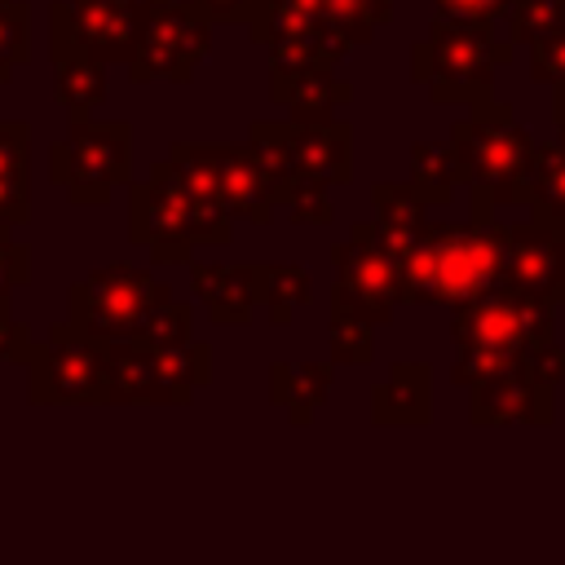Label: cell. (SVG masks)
Returning a JSON list of instances; mask_svg holds the SVG:
<instances>
[{
	"mask_svg": "<svg viewBox=\"0 0 565 565\" xmlns=\"http://www.w3.org/2000/svg\"><path fill=\"white\" fill-rule=\"evenodd\" d=\"M503 282V225L494 216L428 221L402 260V305H463Z\"/></svg>",
	"mask_w": 565,
	"mask_h": 565,
	"instance_id": "6da1fadb",
	"label": "cell"
},
{
	"mask_svg": "<svg viewBox=\"0 0 565 565\" xmlns=\"http://www.w3.org/2000/svg\"><path fill=\"white\" fill-rule=\"evenodd\" d=\"M552 309H556L552 300L516 291V287H494L477 300L455 305V318H450V340H455L450 380L468 388L472 380L556 344Z\"/></svg>",
	"mask_w": 565,
	"mask_h": 565,
	"instance_id": "7a4b0ae2",
	"label": "cell"
},
{
	"mask_svg": "<svg viewBox=\"0 0 565 565\" xmlns=\"http://www.w3.org/2000/svg\"><path fill=\"white\" fill-rule=\"evenodd\" d=\"M128 238L150 247L154 265H190L194 243L225 247L234 238V216L221 203L199 199L181 172L159 159L141 181H128Z\"/></svg>",
	"mask_w": 565,
	"mask_h": 565,
	"instance_id": "3957f363",
	"label": "cell"
},
{
	"mask_svg": "<svg viewBox=\"0 0 565 565\" xmlns=\"http://www.w3.org/2000/svg\"><path fill=\"white\" fill-rule=\"evenodd\" d=\"M534 137L516 124L512 106L481 97L468 119L450 128L455 177L472 190V216H494V207H525V168Z\"/></svg>",
	"mask_w": 565,
	"mask_h": 565,
	"instance_id": "277c9868",
	"label": "cell"
},
{
	"mask_svg": "<svg viewBox=\"0 0 565 565\" xmlns=\"http://www.w3.org/2000/svg\"><path fill=\"white\" fill-rule=\"evenodd\" d=\"M512 57V44L486 22L433 18L428 35L411 44V79L428 88L433 102H481L494 97V71Z\"/></svg>",
	"mask_w": 565,
	"mask_h": 565,
	"instance_id": "5b68a950",
	"label": "cell"
},
{
	"mask_svg": "<svg viewBox=\"0 0 565 565\" xmlns=\"http://www.w3.org/2000/svg\"><path fill=\"white\" fill-rule=\"evenodd\" d=\"M132 124L128 119H66V137L49 150V181L79 207L110 203L115 185L132 181Z\"/></svg>",
	"mask_w": 565,
	"mask_h": 565,
	"instance_id": "8992f818",
	"label": "cell"
},
{
	"mask_svg": "<svg viewBox=\"0 0 565 565\" xmlns=\"http://www.w3.org/2000/svg\"><path fill=\"white\" fill-rule=\"evenodd\" d=\"M31 406H102L106 402V344L71 322H53L26 362Z\"/></svg>",
	"mask_w": 565,
	"mask_h": 565,
	"instance_id": "52a82bcc",
	"label": "cell"
},
{
	"mask_svg": "<svg viewBox=\"0 0 565 565\" xmlns=\"http://www.w3.org/2000/svg\"><path fill=\"white\" fill-rule=\"evenodd\" d=\"M168 287L128 260H110L102 269H93L84 282H75L66 291V322L79 327L84 335L115 344V340H132L141 327V313L163 296Z\"/></svg>",
	"mask_w": 565,
	"mask_h": 565,
	"instance_id": "ba28073f",
	"label": "cell"
},
{
	"mask_svg": "<svg viewBox=\"0 0 565 565\" xmlns=\"http://www.w3.org/2000/svg\"><path fill=\"white\" fill-rule=\"evenodd\" d=\"M331 309L358 313L375 327L393 322L402 305V260L375 238V221H358L344 243H331Z\"/></svg>",
	"mask_w": 565,
	"mask_h": 565,
	"instance_id": "9c48e42d",
	"label": "cell"
},
{
	"mask_svg": "<svg viewBox=\"0 0 565 565\" xmlns=\"http://www.w3.org/2000/svg\"><path fill=\"white\" fill-rule=\"evenodd\" d=\"M212 49V22L190 0H150L141 9V40L128 57L132 84H190Z\"/></svg>",
	"mask_w": 565,
	"mask_h": 565,
	"instance_id": "30bf717a",
	"label": "cell"
},
{
	"mask_svg": "<svg viewBox=\"0 0 565 565\" xmlns=\"http://www.w3.org/2000/svg\"><path fill=\"white\" fill-rule=\"evenodd\" d=\"M565 380V349L547 344L521 362H508L481 380L468 384L472 402L468 415L472 424L490 428V424H552V388Z\"/></svg>",
	"mask_w": 565,
	"mask_h": 565,
	"instance_id": "8fae6325",
	"label": "cell"
},
{
	"mask_svg": "<svg viewBox=\"0 0 565 565\" xmlns=\"http://www.w3.org/2000/svg\"><path fill=\"white\" fill-rule=\"evenodd\" d=\"M552 305H565V225L530 216L503 225V282Z\"/></svg>",
	"mask_w": 565,
	"mask_h": 565,
	"instance_id": "7c38bea8",
	"label": "cell"
},
{
	"mask_svg": "<svg viewBox=\"0 0 565 565\" xmlns=\"http://www.w3.org/2000/svg\"><path fill=\"white\" fill-rule=\"evenodd\" d=\"M247 35L265 49L309 53L322 62H340L353 49V40L322 13L318 0H260V9L247 22Z\"/></svg>",
	"mask_w": 565,
	"mask_h": 565,
	"instance_id": "4fadbf2b",
	"label": "cell"
},
{
	"mask_svg": "<svg viewBox=\"0 0 565 565\" xmlns=\"http://www.w3.org/2000/svg\"><path fill=\"white\" fill-rule=\"evenodd\" d=\"M331 66L309 53L269 49V97L287 106V119H335V106L353 102V88Z\"/></svg>",
	"mask_w": 565,
	"mask_h": 565,
	"instance_id": "5bb4252c",
	"label": "cell"
},
{
	"mask_svg": "<svg viewBox=\"0 0 565 565\" xmlns=\"http://www.w3.org/2000/svg\"><path fill=\"white\" fill-rule=\"evenodd\" d=\"M49 62H53V97L66 119H88L106 102V62H97L71 31L66 4H49Z\"/></svg>",
	"mask_w": 565,
	"mask_h": 565,
	"instance_id": "9a60e30c",
	"label": "cell"
},
{
	"mask_svg": "<svg viewBox=\"0 0 565 565\" xmlns=\"http://www.w3.org/2000/svg\"><path fill=\"white\" fill-rule=\"evenodd\" d=\"M287 146L300 181L327 190L353 181V128L344 119H287Z\"/></svg>",
	"mask_w": 565,
	"mask_h": 565,
	"instance_id": "2e32d148",
	"label": "cell"
},
{
	"mask_svg": "<svg viewBox=\"0 0 565 565\" xmlns=\"http://www.w3.org/2000/svg\"><path fill=\"white\" fill-rule=\"evenodd\" d=\"M203 159H207L216 199L225 203L230 216H243L252 225L274 221L278 199H274V190H269V181H265V172L247 146H203Z\"/></svg>",
	"mask_w": 565,
	"mask_h": 565,
	"instance_id": "e0dca14e",
	"label": "cell"
},
{
	"mask_svg": "<svg viewBox=\"0 0 565 565\" xmlns=\"http://www.w3.org/2000/svg\"><path fill=\"white\" fill-rule=\"evenodd\" d=\"M75 40L106 66H128L141 40V9L119 0H62Z\"/></svg>",
	"mask_w": 565,
	"mask_h": 565,
	"instance_id": "ac0fdd59",
	"label": "cell"
},
{
	"mask_svg": "<svg viewBox=\"0 0 565 565\" xmlns=\"http://www.w3.org/2000/svg\"><path fill=\"white\" fill-rule=\"evenodd\" d=\"M190 287H194L199 305L212 313V322H221V327L252 322V313L260 305L256 260H247V265H203V260H190Z\"/></svg>",
	"mask_w": 565,
	"mask_h": 565,
	"instance_id": "d6986e66",
	"label": "cell"
},
{
	"mask_svg": "<svg viewBox=\"0 0 565 565\" xmlns=\"http://www.w3.org/2000/svg\"><path fill=\"white\" fill-rule=\"evenodd\" d=\"M102 406H172V393L159 380L150 344L141 340L106 344V402Z\"/></svg>",
	"mask_w": 565,
	"mask_h": 565,
	"instance_id": "ffe728a7",
	"label": "cell"
},
{
	"mask_svg": "<svg viewBox=\"0 0 565 565\" xmlns=\"http://www.w3.org/2000/svg\"><path fill=\"white\" fill-rule=\"evenodd\" d=\"M433 419V366L428 362H393L388 380L371 388V424H406L419 428Z\"/></svg>",
	"mask_w": 565,
	"mask_h": 565,
	"instance_id": "44dd1931",
	"label": "cell"
},
{
	"mask_svg": "<svg viewBox=\"0 0 565 565\" xmlns=\"http://www.w3.org/2000/svg\"><path fill=\"white\" fill-rule=\"evenodd\" d=\"M31 221V124L0 119V230Z\"/></svg>",
	"mask_w": 565,
	"mask_h": 565,
	"instance_id": "7402d4cb",
	"label": "cell"
},
{
	"mask_svg": "<svg viewBox=\"0 0 565 565\" xmlns=\"http://www.w3.org/2000/svg\"><path fill=\"white\" fill-rule=\"evenodd\" d=\"M371 207H375V238L397 256L406 260V252L415 247L419 230L428 225V203L411 190V181H375L371 185Z\"/></svg>",
	"mask_w": 565,
	"mask_h": 565,
	"instance_id": "603a6c76",
	"label": "cell"
},
{
	"mask_svg": "<svg viewBox=\"0 0 565 565\" xmlns=\"http://www.w3.org/2000/svg\"><path fill=\"white\" fill-rule=\"evenodd\" d=\"M331 371L335 362H274L269 366V402L287 411L296 428H305L318 406L331 397Z\"/></svg>",
	"mask_w": 565,
	"mask_h": 565,
	"instance_id": "cb8c5ba5",
	"label": "cell"
},
{
	"mask_svg": "<svg viewBox=\"0 0 565 565\" xmlns=\"http://www.w3.org/2000/svg\"><path fill=\"white\" fill-rule=\"evenodd\" d=\"M525 207L534 216L565 225V146L561 141H534L530 168H525Z\"/></svg>",
	"mask_w": 565,
	"mask_h": 565,
	"instance_id": "d4e9b609",
	"label": "cell"
},
{
	"mask_svg": "<svg viewBox=\"0 0 565 565\" xmlns=\"http://www.w3.org/2000/svg\"><path fill=\"white\" fill-rule=\"evenodd\" d=\"M256 282H260V305L269 309L274 327H291L296 309L313 300V278L305 265H278V260H256Z\"/></svg>",
	"mask_w": 565,
	"mask_h": 565,
	"instance_id": "484cf974",
	"label": "cell"
},
{
	"mask_svg": "<svg viewBox=\"0 0 565 565\" xmlns=\"http://www.w3.org/2000/svg\"><path fill=\"white\" fill-rule=\"evenodd\" d=\"M154 366H159L163 388L172 393V406H190L194 388H203L212 380V349L199 340L168 344V349H154Z\"/></svg>",
	"mask_w": 565,
	"mask_h": 565,
	"instance_id": "4316f807",
	"label": "cell"
},
{
	"mask_svg": "<svg viewBox=\"0 0 565 565\" xmlns=\"http://www.w3.org/2000/svg\"><path fill=\"white\" fill-rule=\"evenodd\" d=\"M247 150L260 163V172H265V181H269V190H274V199L282 207V199L300 181L296 177V163H291V146H287V124L282 119H256L247 128Z\"/></svg>",
	"mask_w": 565,
	"mask_h": 565,
	"instance_id": "83f0119b",
	"label": "cell"
},
{
	"mask_svg": "<svg viewBox=\"0 0 565 565\" xmlns=\"http://www.w3.org/2000/svg\"><path fill=\"white\" fill-rule=\"evenodd\" d=\"M455 159H450V146H428V141H415L411 146V190L428 203V207H446L455 199Z\"/></svg>",
	"mask_w": 565,
	"mask_h": 565,
	"instance_id": "f1b7e54d",
	"label": "cell"
},
{
	"mask_svg": "<svg viewBox=\"0 0 565 565\" xmlns=\"http://www.w3.org/2000/svg\"><path fill=\"white\" fill-rule=\"evenodd\" d=\"M132 340H141V344H150V349L185 344V340H194V309H190L185 300H177L172 291H163V296L141 313V327H137Z\"/></svg>",
	"mask_w": 565,
	"mask_h": 565,
	"instance_id": "f546056e",
	"label": "cell"
},
{
	"mask_svg": "<svg viewBox=\"0 0 565 565\" xmlns=\"http://www.w3.org/2000/svg\"><path fill=\"white\" fill-rule=\"evenodd\" d=\"M327 349H331L335 366H371L375 362V322H366L358 313L331 309V318H327Z\"/></svg>",
	"mask_w": 565,
	"mask_h": 565,
	"instance_id": "4dcf8cb0",
	"label": "cell"
},
{
	"mask_svg": "<svg viewBox=\"0 0 565 565\" xmlns=\"http://www.w3.org/2000/svg\"><path fill=\"white\" fill-rule=\"evenodd\" d=\"M31 57V4L26 0H0V84L13 79L18 66Z\"/></svg>",
	"mask_w": 565,
	"mask_h": 565,
	"instance_id": "1f68e13d",
	"label": "cell"
},
{
	"mask_svg": "<svg viewBox=\"0 0 565 565\" xmlns=\"http://www.w3.org/2000/svg\"><path fill=\"white\" fill-rule=\"evenodd\" d=\"M318 4L353 44H366L393 18V0H318Z\"/></svg>",
	"mask_w": 565,
	"mask_h": 565,
	"instance_id": "d6a6232c",
	"label": "cell"
},
{
	"mask_svg": "<svg viewBox=\"0 0 565 565\" xmlns=\"http://www.w3.org/2000/svg\"><path fill=\"white\" fill-rule=\"evenodd\" d=\"M565 22V0H512L503 13V40L508 44H530L534 35H543L547 26Z\"/></svg>",
	"mask_w": 565,
	"mask_h": 565,
	"instance_id": "836d02e7",
	"label": "cell"
},
{
	"mask_svg": "<svg viewBox=\"0 0 565 565\" xmlns=\"http://www.w3.org/2000/svg\"><path fill=\"white\" fill-rule=\"evenodd\" d=\"M530 79L534 84H565V22L547 26L530 40Z\"/></svg>",
	"mask_w": 565,
	"mask_h": 565,
	"instance_id": "e575fe53",
	"label": "cell"
},
{
	"mask_svg": "<svg viewBox=\"0 0 565 565\" xmlns=\"http://www.w3.org/2000/svg\"><path fill=\"white\" fill-rule=\"evenodd\" d=\"M287 207V221L291 225H331L335 221V207L327 199V185L318 181H296V190L282 199Z\"/></svg>",
	"mask_w": 565,
	"mask_h": 565,
	"instance_id": "d590c367",
	"label": "cell"
},
{
	"mask_svg": "<svg viewBox=\"0 0 565 565\" xmlns=\"http://www.w3.org/2000/svg\"><path fill=\"white\" fill-rule=\"evenodd\" d=\"M31 278V247L9 238V230H0V309H9V296Z\"/></svg>",
	"mask_w": 565,
	"mask_h": 565,
	"instance_id": "8d00e7d4",
	"label": "cell"
},
{
	"mask_svg": "<svg viewBox=\"0 0 565 565\" xmlns=\"http://www.w3.org/2000/svg\"><path fill=\"white\" fill-rule=\"evenodd\" d=\"M508 4L512 0H433V9L441 18H463V22H486V26L503 22Z\"/></svg>",
	"mask_w": 565,
	"mask_h": 565,
	"instance_id": "74e56055",
	"label": "cell"
},
{
	"mask_svg": "<svg viewBox=\"0 0 565 565\" xmlns=\"http://www.w3.org/2000/svg\"><path fill=\"white\" fill-rule=\"evenodd\" d=\"M31 349H35L31 327L18 322V318H9V309H0V362L26 366V362H31Z\"/></svg>",
	"mask_w": 565,
	"mask_h": 565,
	"instance_id": "f35d334b",
	"label": "cell"
},
{
	"mask_svg": "<svg viewBox=\"0 0 565 565\" xmlns=\"http://www.w3.org/2000/svg\"><path fill=\"white\" fill-rule=\"evenodd\" d=\"M207 22H252L260 0H190Z\"/></svg>",
	"mask_w": 565,
	"mask_h": 565,
	"instance_id": "ab89813d",
	"label": "cell"
},
{
	"mask_svg": "<svg viewBox=\"0 0 565 565\" xmlns=\"http://www.w3.org/2000/svg\"><path fill=\"white\" fill-rule=\"evenodd\" d=\"M552 119H556V141L565 146V84L552 88Z\"/></svg>",
	"mask_w": 565,
	"mask_h": 565,
	"instance_id": "60d3db41",
	"label": "cell"
},
{
	"mask_svg": "<svg viewBox=\"0 0 565 565\" xmlns=\"http://www.w3.org/2000/svg\"><path fill=\"white\" fill-rule=\"evenodd\" d=\"M119 4H137V9H146V4H150V0H119Z\"/></svg>",
	"mask_w": 565,
	"mask_h": 565,
	"instance_id": "b9f144b4",
	"label": "cell"
}]
</instances>
